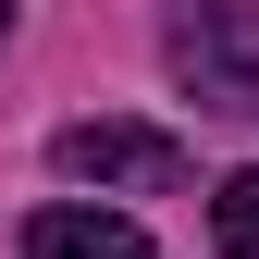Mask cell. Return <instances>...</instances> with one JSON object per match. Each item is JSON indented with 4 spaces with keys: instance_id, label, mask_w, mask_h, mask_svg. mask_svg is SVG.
Here are the masks:
<instances>
[{
    "instance_id": "4",
    "label": "cell",
    "mask_w": 259,
    "mask_h": 259,
    "mask_svg": "<svg viewBox=\"0 0 259 259\" xmlns=\"http://www.w3.org/2000/svg\"><path fill=\"white\" fill-rule=\"evenodd\" d=\"M210 247L222 259H259V173H222L210 185Z\"/></svg>"
},
{
    "instance_id": "5",
    "label": "cell",
    "mask_w": 259,
    "mask_h": 259,
    "mask_svg": "<svg viewBox=\"0 0 259 259\" xmlns=\"http://www.w3.org/2000/svg\"><path fill=\"white\" fill-rule=\"evenodd\" d=\"M0 50H13V0H0Z\"/></svg>"
},
{
    "instance_id": "1",
    "label": "cell",
    "mask_w": 259,
    "mask_h": 259,
    "mask_svg": "<svg viewBox=\"0 0 259 259\" xmlns=\"http://www.w3.org/2000/svg\"><path fill=\"white\" fill-rule=\"evenodd\" d=\"M160 50H173V87L198 111H222V123L259 111V0H173Z\"/></svg>"
},
{
    "instance_id": "2",
    "label": "cell",
    "mask_w": 259,
    "mask_h": 259,
    "mask_svg": "<svg viewBox=\"0 0 259 259\" xmlns=\"http://www.w3.org/2000/svg\"><path fill=\"white\" fill-rule=\"evenodd\" d=\"M50 160L74 185H136V198H160V185H185V148L160 136V123H62Z\"/></svg>"
},
{
    "instance_id": "3",
    "label": "cell",
    "mask_w": 259,
    "mask_h": 259,
    "mask_svg": "<svg viewBox=\"0 0 259 259\" xmlns=\"http://www.w3.org/2000/svg\"><path fill=\"white\" fill-rule=\"evenodd\" d=\"M25 259H148V235L123 210H37L25 222Z\"/></svg>"
}]
</instances>
